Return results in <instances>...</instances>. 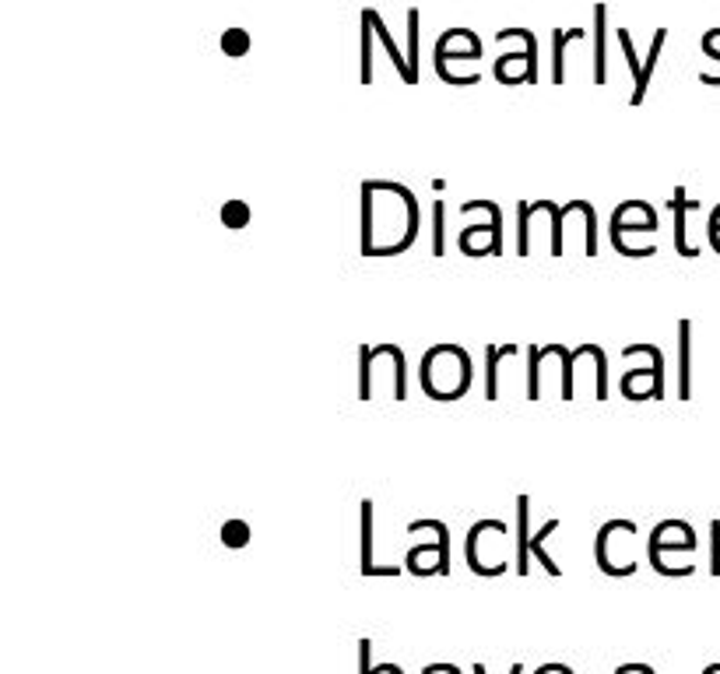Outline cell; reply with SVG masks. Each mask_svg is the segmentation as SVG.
Wrapping results in <instances>:
<instances>
[{
  "instance_id": "17",
  "label": "cell",
  "mask_w": 720,
  "mask_h": 674,
  "mask_svg": "<svg viewBox=\"0 0 720 674\" xmlns=\"http://www.w3.org/2000/svg\"><path fill=\"white\" fill-rule=\"evenodd\" d=\"M556 531H559V520H548V524H545L542 531H534V534H531V555H534V559H538V562L551 572V577H559V572H562L556 562H551V555L545 551L548 534H556Z\"/></svg>"
},
{
  "instance_id": "11",
  "label": "cell",
  "mask_w": 720,
  "mask_h": 674,
  "mask_svg": "<svg viewBox=\"0 0 720 674\" xmlns=\"http://www.w3.org/2000/svg\"><path fill=\"white\" fill-rule=\"evenodd\" d=\"M513 63H524L527 74H531V81L538 78V43H531L524 54H502V57L496 60V81H499V84H513Z\"/></svg>"
},
{
  "instance_id": "35",
  "label": "cell",
  "mask_w": 720,
  "mask_h": 674,
  "mask_svg": "<svg viewBox=\"0 0 720 674\" xmlns=\"http://www.w3.org/2000/svg\"><path fill=\"white\" fill-rule=\"evenodd\" d=\"M475 674H489V671H485L481 664H475Z\"/></svg>"
},
{
  "instance_id": "14",
  "label": "cell",
  "mask_w": 720,
  "mask_h": 674,
  "mask_svg": "<svg viewBox=\"0 0 720 674\" xmlns=\"http://www.w3.org/2000/svg\"><path fill=\"white\" fill-rule=\"evenodd\" d=\"M664 43H667V28H658V32H654V43H650L647 63H643V78L632 84V98H629L632 106H643V98H647V89H650V78H654V67H658V57H661Z\"/></svg>"
},
{
  "instance_id": "16",
  "label": "cell",
  "mask_w": 720,
  "mask_h": 674,
  "mask_svg": "<svg viewBox=\"0 0 720 674\" xmlns=\"http://www.w3.org/2000/svg\"><path fill=\"white\" fill-rule=\"evenodd\" d=\"M559 345H545V348H527V397L538 400L542 397V362L548 356H556Z\"/></svg>"
},
{
  "instance_id": "15",
  "label": "cell",
  "mask_w": 720,
  "mask_h": 674,
  "mask_svg": "<svg viewBox=\"0 0 720 674\" xmlns=\"http://www.w3.org/2000/svg\"><path fill=\"white\" fill-rule=\"evenodd\" d=\"M516 356V345H489L485 348V400L499 397V362Z\"/></svg>"
},
{
  "instance_id": "12",
  "label": "cell",
  "mask_w": 720,
  "mask_h": 674,
  "mask_svg": "<svg viewBox=\"0 0 720 674\" xmlns=\"http://www.w3.org/2000/svg\"><path fill=\"white\" fill-rule=\"evenodd\" d=\"M588 36V28H556L551 36V81L566 84V46Z\"/></svg>"
},
{
  "instance_id": "8",
  "label": "cell",
  "mask_w": 720,
  "mask_h": 674,
  "mask_svg": "<svg viewBox=\"0 0 720 674\" xmlns=\"http://www.w3.org/2000/svg\"><path fill=\"white\" fill-rule=\"evenodd\" d=\"M693 362V324L678 319V400H689L693 383H689V365Z\"/></svg>"
},
{
  "instance_id": "9",
  "label": "cell",
  "mask_w": 720,
  "mask_h": 674,
  "mask_svg": "<svg viewBox=\"0 0 720 674\" xmlns=\"http://www.w3.org/2000/svg\"><path fill=\"white\" fill-rule=\"evenodd\" d=\"M362 19H365V22H370V25H373V32H376V39H380V43H383V49H387V54H391V63H394V71H397L400 78H405V84H408V81H411V71H408V60H405V57H400V49H397V43H394V36H391V28H387V25H383V19H380V11H373V8H365V11H362Z\"/></svg>"
},
{
  "instance_id": "30",
  "label": "cell",
  "mask_w": 720,
  "mask_h": 674,
  "mask_svg": "<svg viewBox=\"0 0 720 674\" xmlns=\"http://www.w3.org/2000/svg\"><path fill=\"white\" fill-rule=\"evenodd\" d=\"M370 653H373V643L370 639H359V674H373V664H370Z\"/></svg>"
},
{
  "instance_id": "4",
  "label": "cell",
  "mask_w": 720,
  "mask_h": 674,
  "mask_svg": "<svg viewBox=\"0 0 720 674\" xmlns=\"http://www.w3.org/2000/svg\"><path fill=\"white\" fill-rule=\"evenodd\" d=\"M359 513H362V577H400V566H376L373 559V499H362L359 502Z\"/></svg>"
},
{
  "instance_id": "33",
  "label": "cell",
  "mask_w": 720,
  "mask_h": 674,
  "mask_svg": "<svg viewBox=\"0 0 720 674\" xmlns=\"http://www.w3.org/2000/svg\"><path fill=\"white\" fill-rule=\"evenodd\" d=\"M510 674H524V664H513V667H510Z\"/></svg>"
},
{
  "instance_id": "34",
  "label": "cell",
  "mask_w": 720,
  "mask_h": 674,
  "mask_svg": "<svg viewBox=\"0 0 720 674\" xmlns=\"http://www.w3.org/2000/svg\"><path fill=\"white\" fill-rule=\"evenodd\" d=\"M717 671H720V664H710V667H707V671H702V674H717Z\"/></svg>"
},
{
  "instance_id": "18",
  "label": "cell",
  "mask_w": 720,
  "mask_h": 674,
  "mask_svg": "<svg viewBox=\"0 0 720 674\" xmlns=\"http://www.w3.org/2000/svg\"><path fill=\"white\" fill-rule=\"evenodd\" d=\"M531 200L516 205V257H531Z\"/></svg>"
},
{
  "instance_id": "22",
  "label": "cell",
  "mask_w": 720,
  "mask_h": 674,
  "mask_svg": "<svg viewBox=\"0 0 720 674\" xmlns=\"http://www.w3.org/2000/svg\"><path fill=\"white\" fill-rule=\"evenodd\" d=\"M249 534H254V531H249L246 520H225V524H222V545L225 548H246Z\"/></svg>"
},
{
  "instance_id": "31",
  "label": "cell",
  "mask_w": 720,
  "mask_h": 674,
  "mask_svg": "<svg viewBox=\"0 0 720 674\" xmlns=\"http://www.w3.org/2000/svg\"><path fill=\"white\" fill-rule=\"evenodd\" d=\"M615 674H658L650 664H618Z\"/></svg>"
},
{
  "instance_id": "21",
  "label": "cell",
  "mask_w": 720,
  "mask_h": 674,
  "mask_svg": "<svg viewBox=\"0 0 720 674\" xmlns=\"http://www.w3.org/2000/svg\"><path fill=\"white\" fill-rule=\"evenodd\" d=\"M249 218H254V211H249L246 200H225L222 205V225L225 229H246Z\"/></svg>"
},
{
  "instance_id": "29",
  "label": "cell",
  "mask_w": 720,
  "mask_h": 674,
  "mask_svg": "<svg viewBox=\"0 0 720 674\" xmlns=\"http://www.w3.org/2000/svg\"><path fill=\"white\" fill-rule=\"evenodd\" d=\"M717 43H720V28H710L707 36H702V43H699V46H702V54L713 57V60L720 63V49H717Z\"/></svg>"
},
{
  "instance_id": "23",
  "label": "cell",
  "mask_w": 720,
  "mask_h": 674,
  "mask_svg": "<svg viewBox=\"0 0 720 674\" xmlns=\"http://www.w3.org/2000/svg\"><path fill=\"white\" fill-rule=\"evenodd\" d=\"M418 25H422V14L418 8L408 11V63H411V84H418Z\"/></svg>"
},
{
  "instance_id": "6",
  "label": "cell",
  "mask_w": 720,
  "mask_h": 674,
  "mask_svg": "<svg viewBox=\"0 0 720 674\" xmlns=\"http://www.w3.org/2000/svg\"><path fill=\"white\" fill-rule=\"evenodd\" d=\"M632 232H650V235H654V232H658V214H647V218H640V222H629L626 208L618 205L615 214H612V246L623 253L626 235H632Z\"/></svg>"
},
{
  "instance_id": "13",
  "label": "cell",
  "mask_w": 720,
  "mask_h": 674,
  "mask_svg": "<svg viewBox=\"0 0 720 674\" xmlns=\"http://www.w3.org/2000/svg\"><path fill=\"white\" fill-rule=\"evenodd\" d=\"M605 39H608V8L594 4V84H605Z\"/></svg>"
},
{
  "instance_id": "5",
  "label": "cell",
  "mask_w": 720,
  "mask_h": 674,
  "mask_svg": "<svg viewBox=\"0 0 720 674\" xmlns=\"http://www.w3.org/2000/svg\"><path fill=\"white\" fill-rule=\"evenodd\" d=\"M531 499H516V572L527 577L531 572Z\"/></svg>"
},
{
  "instance_id": "2",
  "label": "cell",
  "mask_w": 720,
  "mask_h": 674,
  "mask_svg": "<svg viewBox=\"0 0 720 674\" xmlns=\"http://www.w3.org/2000/svg\"><path fill=\"white\" fill-rule=\"evenodd\" d=\"M472 211L489 214V225H467L461 232V240H457L461 253H464V257H489V249L478 243L481 235H489L492 257H499V253H502V211H499V205H492V200H467V205H461V214H472Z\"/></svg>"
},
{
  "instance_id": "1",
  "label": "cell",
  "mask_w": 720,
  "mask_h": 674,
  "mask_svg": "<svg viewBox=\"0 0 720 674\" xmlns=\"http://www.w3.org/2000/svg\"><path fill=\"white\" fill-rule=\"evenodd\" d=\"M418 225L422 214L408 187L383 179L362 183V257H397L415 243Z\"/></svg>"
},
{
  "instance_id": "3",
  "label": "cell",
  "mask_w": 720,
  "mask_h": 674,
  "mask_svg": "<svg viewBox=\"0 0 720 674\" xmlns=\"http://www.w3.org/2000/svg\"><path fill=\"white\" fill-rule=\"evenodd\" d=\"M481 57V39L472 28H450L437 39V71L446 67V60H478Z\"/></svg>"
},
{
  "instance_id": "32",
  "label": "cell",
  "mask_w": 720,
  "mask_h": 674,
  "mask_svg": "<svg viewBox=\"0 0 720 674\" xmlns=\"http://www.w3.org/2000/svg\"><path fill=\"white\" fill-rule=\"evenodd\" d=\"M422 674H461V671L454 664H426Z\"/></svg>"
},
{
  "instance_id": "24",
  "label": "cell",
  "mask_w": 720,
  "mask_h": 674,
  "mask_svg": "<svg viewBox=\"0 0 720 674\" xmlns=\"http://www.w3.org/2000/svg\"><path fill=\"white\" fill-rule=\"evenodd\" d=\"M373 39H376V32H373V25L362 19V84H373Z\"/></svg>"
},
{
  "instance_id": "26",
  "label": "cell",
  "mask_w": 720,
  "mask_h": 674,
  "mask_svg": "<svg viewBox=\"0 0 720 674\" xmlns=\"http://www.w3.org/2000/svg\"><path fill=\"white\" fill-rule=\"evenodd\" d=\"M618 46H623L626 63H629V71H632V84H636V81H640V74H643V63H640V57H636V49H632L629 28H618Z\"/></svg>"
},
{
  "instance_id": "20",
  "label": "cell",
  "mask_w": 720,
  "mask_h": 674,
  "mask_svg": "<svg viewBox=\"0 0 720 674\" xmlns=\"http://www.w3.org/2000/svg\"><path fill=\"white\" fill-rule=\"evenodd\" d=\"M446 253V205L437 200L432 205V257H443Z\"/></svg>"
},
{
  "instance_id": "27",
  "label": "cell",
  "mask_w": 720,
  "mask_h": 674,
  "mask_svg": "<svg viewBox=\"0 0 720 674\" xmlns=\"http://www.w3.org/2000/svg\"><path fill=\"white\" fill-rule=\"evenodd\" d=\"M591 359H594V369H597V386H594V397L605 400L608 397V365H605V351H601L597 345H591Z\"/></svg>"
},
{
  "instance_id": "25",
  "label": "cell",
  "mask_w": 720,
  "mask_h": 674,
  "mask_svg": "<svg viewBox=\"0 0 720 674\" xmlns=\"http://www.w3.org/2000/svg\"><path fill=\"white\" fill-rule=\"evenodd\" d=\"M222 49H225V57H243L246 49H249V36H246L243 28H225Z\"/></svg>"
},
{
  "instance_id": "7",
  "label": "cell",
  "mask_w": 720,
  "mask_h": 674,
  "mask_svg": "<svg viewBox=\"0 0 720 674\" xmlns=\"http://www.w3.org/2000/svg\"><path fill=\"white\" fill-rule=\"evenodd\" d=\"M580 208H583V197L569 200L566 208L551 205V200H534V205H531V211H548L551 214V257H562V222L573 211H580Z\"/></svg>"
},
{
  "instance_id": "19",
  "label": "cell",
  "mask_w": 720,
  "mask_h": 674,
  "mask_svg": "<svg viewBox=\"0 0 720 674\" xmlns=\"http://www.w3.org/2000/svg\"><path fill=\"white\" fill-rule=\"evenodd\" d=\"M418 531H437L440 534V548H443V577H450V531L443 520H411L408 524V534H418Z\"/></svg>"
},
{
  "instance_id": "10",
  "label": "cell",
  "mask_w": 720,
  "mask_h": 674,
  "mask_svg": "<svg viewBox=\"0 0 720 674\" xmlns=\"http://www.w3.org/2000/svg\"><path fill=\"white\" fill-rule=\"evenodd\" d=\"M667 208L675 211V253H682V257H699V249H693L689 243H685V214L699 208V200H689L685 197V190L678 187L675 197L667 200Z\"/></svg>"
},
{
  "instance_id": "28",
  "label": "cell",
  "mask_w": 720,
  "mask_h": 674,
  "mask_svg": "<svg viewBox=\"0 0 720 674\" xmlns=\"http://www.w3.org/2000/svg\"><path fill=\"white\" fill-rule=\"evenodd\" d=\"M710 572L720 577V520L710 524Z\"/></svg>"
}]
</instances>
